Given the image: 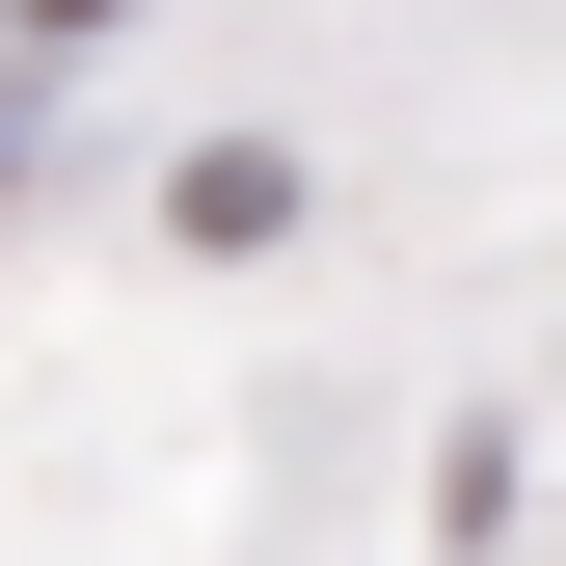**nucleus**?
Here are the masks:
<instances>
[{
    "instance_id": "nucleus-3",
    "label": "nucleus",
    "mask_w": 566,
    "mask_h": 566,
    "mask_svg": "<svg viewBox=\"0 0 566 566\" xmlns=\"http://www.w3.org/2000/svg\"><path fill=\"white\" fill-rule=\"evenodd\" d=\"M54 28H108V0H54Z\"/></svg>"
},
{
    "instance_id": "nucleus-1",
    "label": "nucleus",
    "mask_w": 566,
    "mask_h": 566,
    "mask_svg": "<svg viewBox=\"0 0 566 566\" xmlns=\"http://www.w3.org/2000/svg\"><path fill=\"white\" fill-rule=\"evenodd\" d=\"M163 243H217V270H243V243H297V163H270V135H217V163H163Z\"/></svg>"
},
{
    "instance_id": "nucleus-2",
    "label": "nucleus",
    "mask_w": 566,
    "mask_h": 566,
    "mask_svg": "<svg viewBox=\"0 0 566 566\" xmlns=\"http://www.w3.org/2000/svg\"><path fill=\"white\" fill-rule=\"evenodd\" d=\"M28 163H54V82H28V54H0V217H28Z\"/></svg>"
}]
</instances>
